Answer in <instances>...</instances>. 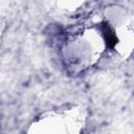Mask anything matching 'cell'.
<instances>
[{
    "instance_id": "cell-1",
    "label": "cell",
    "mask_w": 134,
    "mask_h": 134,
    "mask_svg": "<svg viewBox=\"0 0 134 134\" xmlns=\"http://www.w3.org/2000/svg\"><path fill=\"white\" fill-rule=\"evenodd\" d=\"M108 50L102 26L90 27L71 35L64 43L63 61L68 69L81 72L95 65Z\"/></svg>"
}]
</instances>
